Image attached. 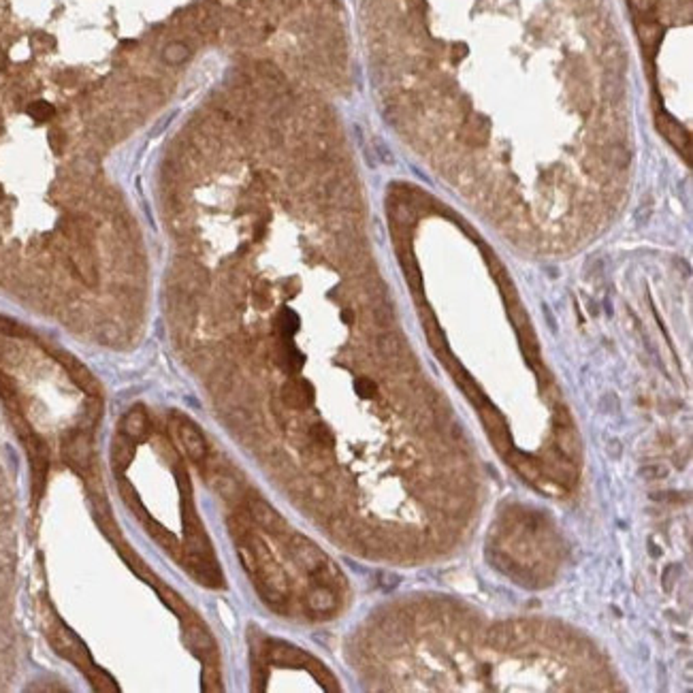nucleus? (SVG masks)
Wrapping results in <instances>:
<instances>
[{"instance_id": "obj_1", "label": "nucleus", "mask_w": 693, "mask_h": 693, "mask_svg": "<svg viewBox=\"0 0 693 693\" xmlns=\"http://www.w3.org/2000/svg\"><path fill=\"white\" fill-rule=\"evenodd\" d=\"M169 425H171V431L177 435L179 444L184 446L186 455H188L196 465H205L207 459H209V455H207V442H205V438L201 435V431H199V429H196V427H194L186 416H181V414H177V412L171 414Z\"/></svg>"}, {"instance_id": "obj_2", "label": "nucleus", "mask_w": 693, "mask_h": 693, "mask_svg": "<svg viewBox=\"0 0 693 693\" xmlns=\"http://www.w3.org/2000/svg\"><path fill=\"white\" fill-rule=\"evenodd\" d=\"M478 410H480V418H482L485 431H487L489 440L493 442L495 450L502 453V455H506L508 450H512V435H510L508 423L502 416V412L489 399L482 406H478Z\"/></svg>"}, {"instance_id": "obj_3", "label": "nucleus", "mask_w": 693, "mask_h": 693, "mask_svg": "<svg viewBox=\"0 0 693 693\" xmlns=\"http://www.w3.org/2000/svg\"><path fill=\"white\" fill-rule=\"evenodd\" d=\"M245 512H248V519L258 529H263V531H267L271 536H286L288 534L286 521L265 499H260V497H245Z\"/></svg>"}, {"instance_id": "obj_4", "label": "nucleus", "mask_w": 693, "mask_h": 693, "mask_svg": "<svg viewBox=\"0 0 693 693\" xmlns=\"http://www.w3.org/2000/svg\"><path fill=\"white\" fill-rule=\"evenodd\" d=\"M62 455L70 467H75L77 472H85L90 467V459H92L90 433L83 429H75V431L66 433V438L62 440Z\"/></svg>"}, {"instance_id": "obj_5", "label": "nucleus", "mask_w": 693, "mask_h": 693, "mask_svg": "<svg viewBox=\"0 0 693 693\" xmlns=\"http://www.w3.org/2000/svg\"><path fill=\"white\" fill-rule=\"evenodd\" d=\"M51 354H53V359L60 363V365H64V369L68 371V376L75 380V384L81 388V391H85L90 397H98V382L94 380V376L75 359V356H70L68 352H64V350H51Z\"/></svg>"}, {"instance_id": "obj_6", "label": "nucleus", "mask_w": 693, "mask_h": 693, "mask_svg": "<svg viewBox=\"0 0 693 693\" xmlns=\"http://www.w3.org/2000/svg\"><path fill=\"white\" fill-rule=\"evenodd\" d=\"M305 606L312 615L329 617L339 608L337 591L327 585H314L305 596Z\"/></svg>"}, {"instance_id": "obj_7", "label": "nucleus", "mask_w": 693, "mask_h": 693, "mask_svg": "<svg viewBox=\"0 0 693 693\" xmlns=\"http://www.w3.org/2000/svg\"><path fill=\"white\" fill-rule=\"evenodd\" d=\"M555 448L566 457L570 459L572 463H578L581 457H583V442H581V435L572 425H561V423H555Z\"/></svg>"}, {"instance_id": "obj_8", "label": "nucleus", "mask_w": 693, "mask_h": 693, "mask_svg": "<svg viewBox=\"0 0 693 693\" xmlns=\"http://www.w3.org/2000/svg\"><path fill=\"white\" fill-rule=\"evenodd\" d=\"M506 459H508V463L527 480V482H531V485H538V480L542 478V474H540V467H538V459H534V457H529L527 453H521V450H517L514 446H512V450H508L506 455H504Z\"/></svg>"}, {"instance_id": "obj_9", "label": "nucleus", "mask_w": 693, "mask_h": 693, "mask_svg": "<svg viewBox=\"0 0 693 693\" xmlns=\"http://www.w3.org/2000/svg\"><path fill=\"white\" fill-rule=\"evenodd\" d=\"M147 431V414L143 410H130L122 420V433L130 440L143 438Z\"/></svg>"}, {"instance_id": "obj_10", "label": "nucleus", "mask_w": 693, "mask_h": 693, "mask_svg": "<svg viewBox=\"0 0 693 693\" xmlns=\"http://www.w3.org/2000/svg\"><path fill=\"white\" fill-rule=\"evenodd\" d=\"M190 58V45L186 41H169L162 49V60L171 66L184 64Z\"/></svg>"}, {"instance_id": "obj_11", "label": "nucleus", "mask_w": 693, "mask_h": 693, "mask_svg": "<svg viewBox=\"0 0 693 693\" xmlns=\"http://www.w3.org/2000/svg\"><path fill=\"white\" fill-rule=\"evenodd\" d=\"M638 476L645 480H664V478H668V467L660 465V463H649L638 470Z\"/></svg>"}, {"instance_id": "obj_12", "label": "nucleus", "mask_w": 693, "mask_h": 693, "mask_svg": "<svg viewBox=\"0 0 693 693\" xmlns=\"http://www.w3.org/2000/svg\"><path fill=\"white\" fill-rule=\"evenodd\" d=\"M354 388H356V393H359L363 399H371V397L378 393V386H376V382H374L371 378H367V376H361V378L354 382Z\"/></svg>"}, {"instance_id": "obj_13", "label": "nucleus", "mask_w": 693, "mask_h": 693, "mask_svg": "<svg viewBox=\"0 0 693 693\" xmlns=\"http://www.w3.org/2000/svg\"><path fill=\"white\" fill-rule=\"evenodd\" d=\"M608 455L613 459H621V442L619 440H610L608 442Z\"/></svg>"}]
</instances>
